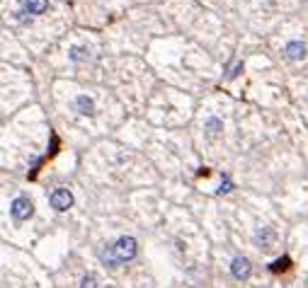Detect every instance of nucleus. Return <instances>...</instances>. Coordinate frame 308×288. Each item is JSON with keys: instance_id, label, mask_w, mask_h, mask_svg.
Wrapping results in <instances>:
<instances>
[{"instance_id": "nucleus-2", "label": "nucleus", "mask_w": 308, "mask_h": 288, "mask_svg": "<svg viewBox=\"0 0 308 288\" xmlns=\"http://www.w3.org/2000/svg\"><path fill=\"white\" fill-rule=\"evenodd\" d=\"M10 215H12L15 221H19V223H25V221H29V218L34 215V204L29 201L27 196H17V199L10 204Z\"/></svg>"}, {"instance_id": "nucleus-5", "label": "nucleus", "mask_w": 308, "mask_h": 288, "mask_svg": "<svg viewBox=\"0 0 308 288\" xmlns=\"http://www.w3.org/2000/svg\"><path fill=\"white\" fill-rule=\"evenodd\" d=\"M49 10V0H25L19 15H44Z\"/></svg>"}, {"instance_id": "nucleus-15", "label": "nucleus", "mask_w": 308, "mask_h": 288, "mask_svg": "<svg viewBox=\"0 0 308 288\" xmlns=\"http://www.w3.org/2000/svg\"><path fill=\"white\" fill-rule=\"evenodd\" d=\"M240 70H243V63H235V68L231 70V73H228V80H233V78H238V73H240Z\"/></svg>"}, {"instance_id": "nucleus-7", "label": "nucleus", "mask_w": 308, "mask_h": 288, "mask_svg": "<svg viewBox=\"0 0 308 288\" xmlns=\"http://www.w3.org/2000/svg\"><path fill=\"white\" fill-rule=\"evenodd\" d=\"M100 261H102L104 267H109V269H117V267L122 264L112 245H107V247H102V250H100Z\"/></svg>"}, {"instance_id": "nucleus-13", "label": "nucleus", "mask_w": 308, "mask_h": 288, "mask_svg": "<svg viewBox=\"0 0 308 288\" xmlns=\"http://www.w3.org/2000/svg\"><path fill=\"white\" fill-rule=\"evenodd\" d=\"M284 269H289V259L284 257V259H277V261H272L270 264V271H274V274H279V271Z\"/></svg>"}, {"instance_id": "nucleus-1", "label": "nucleus", "mask_w": 308, "mask_h": 288, "mask_svg": "<svg viewBox=\"0 0 308 288\" xmlns=\"http://www.w3.org/2000/svg\"><path fill=\"white\" fill-rule=\"evenodd\" d=\"M112 247H114V252H117V257H119L122 264L124 261L136 259V254H139V242H136V237H131V235H122Z\"/></svg>"}, {"instance_id": "nucleus-12", "label": "nucleus", "mask_w": 308, "mask_h": 288, "mask_svg": "<svg viewBox=\"0 0 308 288\" xmlns=\"http://www.w3.org/2000/svg\"><path fill=\"white\" fill-rule=\"evenodd\" d=\"M80 288H100V281L95 274H85L83 281H80Z\"/></svg>"}, {"instance_id": "nucleus-6", "label": "nucleus", "mask_w": 308, "mask_h": 288, "mask_svg": "<svg viewBox=\"0 0 308 288\" xmlns=\"http://www.w3.org/2000/svg\"><path fill=\"white\" fill-rule=\"evenodd\" d=\"M284 54L289 61H301V58H306V44L303 41H289L284 46Z\"/></svg>"}, {"instance_id": "nucleus-14", "label": "nucleus", "mask_w": 308, "mask_h": 288, "mask_svg": "<svg viewBox=\"0 0 308 288\" xmlns=\"http://www.w3.org/2000/svg\"><path fill=\"white\" fill-rule=\"evenodd\" d=\"M231 189H233V184H231V182L226 179V182H221V189H218V194H228Z\"/></svg>"}, {"instance_id": "nucleus-9", "label": "nucleus", "mask_w": 308, "mask_h": 288, "mask_svg": "<svg viewBox=\"0 0 308 288\" xmlns=\"http://www.w3.org/2000/svg\"><path fill=\"white\" fill-rule=\"evenodd\" d=\"M68 58H71L73 63L87 61V58H90V49H87V46H71V49H68Z\"/></svg>"}, {"instance_id": "nucleus-4", "label": "nucleus", "mask_w": 308, "mask_h": 288, "mask_svg": "<svg viewBox=\"0 0 308 288\" xmlns=\"http://www.w3.org/2000/svg\"><path fill=\"white\" fill-rule=\"evenodd\" d=\"M231 274H233L238 281H245V279H250V274H252V264L248 257H235L233 261H231Z\"/></svg>"}, {"instance_id": "nucleus-10", "label": "nucleus", "mask_w": 308, "mask_h": 288, "mask_svg": "<svg viewBox=\"0 0 308 288\" xmlns=\"http://www.w3.org/2000/svg\"><path fill=\"white\" fill-rule=\"evenodd\" d=\"M272 237H274V232H272V228H262L257 235H255V242L260 245V247H267L272 242Z\"/></svg>"}, {"instance_id": "nucleus-11", "label": "nucleus", "mask_w": 308, "mask_h": 288, "mask_svg": "<svg viewBox=\"0 0 308 288\" xmlns=\"http://www.w3.org/2000/svg\"><path fill=\"white\" fill-rule=\"evenodd\" d=\"M204 129L209 131V133H218V131L224 129V124L216 119V116H209V119H206V124H204Z\"/></svg>"}, {"instance_id": "nucleus-3", "label": "nucleus", "mask_w": 308, "mask_h": 288, "mask_svg": "<svg viewBox=\"0 0 308 288\" xmlns=\"http://www.w3.org/2000/svg\"><path fill=\"white\" fill-rule=\"evenodd\" d=\"M49 204H51V208H54V211H58V213L68 211V208L73 206V194H71V189H65V186H58V189H54V191L49 194Z\"/></svg>"}, {"instance_id": "nucleus-8", "label": "nucleus", "mask_w": 308, "mask_h": 288, "mask_svg": "<svg viewBox=\"0 0 308 288\" xmlns=\"http://www.w3.org/2000/svg\"><path fill=\"white\" fill-rule=\"evenodd\" d=\"M73 107H75V112H78V114H85V116L95 112L93 97H87V94H78V97H75V102H73Z\"/></svg>"}]
</instances>
